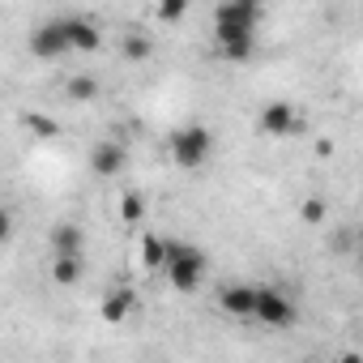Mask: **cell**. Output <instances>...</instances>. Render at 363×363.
<instances>
[{
	"instance_id": "9c48e42d",
	"label": "cell",
	"mask_w": 363,
	"mask_h": 363,
	"mask_svg": "<svg viewBox=\"0 0 363 363\" xmlns=\"http://www.w3.org/2000/svg\"><path fill=\"white\" fill-rule=\"evenodd\" d=\"M65 30H69V43L73 52H99L103 48V35L90 18H65Z\"/></svg>"
},
{
	"instance_id": "d6986e66",
	"label": "cell",
	"mask_w": 363,
	"mask_h": 363,
	"mask_svg": "<svg viewBox=\"0 0 363 363\" xmlns=\"http://www.w3.org/2000/svg\"><path fill=\"white\" fill-rule=\"evenodd\" d=\"M184 13H189V0H158V22L175 26V22H184Z\"/></svg>"
},
{
	"instance_id": "52a82bcc",
	"label": "cell",
	"mask_w": 363,
	"mask_h": 363,
	"mask_svg": "<svg viewBox=\"0 0 363 363\" xmlns=\"http://www.w3.org/2000/svg\"><path fill=\"white\" fill-rule=\"evenodd\" d=\"M257 291L261 286H248V282H231L218 291V308L227 316H240V320H257Z\"/></svg>"
},
{
	"instance_id": "7c38bea8",
	"label": "cell",
	"mask_w": 363,
	"mask_h": 363,
	"mask_svg": "<svg viewBox=\"0 0 363 363\" xmlns=\"http://www.w3.org/2000/svg\"><path fill=\"white\" fill-rule=\"evenodd\" d=\"M52 282H56V286H77V282H82V257L56 252V257H52Z\"/></svg>"
},
{
	"instance_id": "277c9868",
	"label": "cell",
	"mask_w": 363,
	"mask_h": 363,
	"mask_svg": "<svg viewBox=\"0 0 363 363\" xmlns=\"http://www.w3.org/2000/svg\"><path fill=\"white\" fill-rule=\"evenodd\" d=\"M257 320L269 325V329L295 325V303H291V295L278 291V286H261V291H257Z\"/></svg>"
},
{
	"instance_id": "9a60e30c",
	"label": "cell",
	"mask_w": 363,
	"mask_h": 363,
	"mask_svg": "<svg viewBox=\"0 0 363 363\" xmlns=\"http://www.w3.org/2000/svg\"><path fill=\"white\" fill-rule=\"evenodd\" d=\"M252 35H240V39H223L218 43V52H223V60H231V65H244V60H252Z\"/></svg>"
},
{
	"instance_id": "5bb4252c",
	"label": "cell",
	"mask_w": 363,
	"mask_h": 363,
	"mask_svg": "<svg viewBox=\"0 0 363 363\" xmlns=\"http://www.w3.org/2000/svg\"><path fill=\"white\" fill-rule=\"evenodd\" d=\"M167 265V240H158V235H141V269H162Z\"/></svg>"
},
{
	"instance_id": "603a6c76",
	"label": "cell",
	"mask_w": 363,
	"mask_h": 363,
	"mask_svg": "<svg viewBox=\"0 0 363 363\" xmlns=\"http://www.w3.org/2000/svg\"><path fill=\"white\" fill-rule=\"evenodd\" d=\"M252 5H257V0H252Z\"/></svg>"
},
{
	"instance_id": "e0dca14e",
	"label": "cell",
	"mask_w": 363,
	"mask_h": 363,
	"mask_svg": "<svg viewBox=\"0 0 363 363\" xmlns=\"http://www.w3.org/2000/svg\"><path fill=\"white\" fill-rule=\"evenodd\" d=\"M65 90H69V99H73V103H90V99L99 94V82H94V77H86V73H77V77H69V86H65Z\"/></svg>"
},
{
	"instance_id": "30bf717a",
	"label": "cell",
	"mask_w": 363,
	"mask_h": 363,
	"mask_svg": "<svg viewBox=\"0 0 363 363\" xmlns=\"http://www.w3.org/2000/svg\"><path fill=\"white\" fill-rule=\"evenodd\" d=\"M133 308H137V295H133L128 286H116L111 295H103V320H107V325L128 320V316H133Z\"/></svg>"
},
{
	"instance_id": "5b68a950",
	"label": "cell",
	"mask_w": 363,
	"mask_h": 363,
	"mask_svg": "<svg viewBox=\"0 0 363 363\" xmlns=\"http://www.w3.org/2000/svg\"><path fill=\"white\" fill-rule=\"evenodd\" d=\"M69 52H73V43H69L65 18L43 22V26L30 35V56H35V60H60V56H69Z\"/></svg>"
},
{
	"instance_id": "3957f363",
	"label": "cell",
	"mask_w": 363,
	"mask_h": 363,
	"mask_svg": "<svg viewBox=\"0 0 363 363\" xmlns=\"http://www.w3.org/2000/svg\"><path fill=\"white\" fill-rule=\"evenodd\" d=\"M252 30H257V5H252V0H223V5L214 9V35H218V43L252 35Z\"/></svg>"
},
{
	"instance_id": "8fae6325",
	"label": "cell",
	"mask_w": 363,
	"mask_h": 363,
	"mask_svg": "<svg viewBox=\"0 0 363 363\" xmlns=\"http://www.w3.org/2000/svg\"><path fill=\"white\" fill-rule=\"evenodd\" d=\"M82 248H86V231H82L77 223H56V227H52V257H56V252L82 257Z\"/></svg>"
},
{
	"instance_id": "7402d4cb",
	"label": "cell",
	"mask_w": 363,
	"mask_h": 363,
	"mask_svg": "<svg viewBox=\"0 0 363 363\" xmlns=\"http://www.w3.org/2000/svg\"><path fill=\"white\" fill-rule=\"evenodd\" d=\"M359 257H363V231H359Z\"/></svg>"
},
{
	"instance_id": "ffe728a7",
	"label": "cell",
	"mask_w": 363,
	"mask_h": 363,
	"mask_svg": "<svg viewBox=\"0 0 363 363\" xmlns=\"http://www.w3.org/2000/svg\"><path fill=\"white\" fill-rule=\"evenodd\" d=\"M299 218H303L308 227H320V223H325V201H320V197H308V201L299 206Z\"/></svg>"
},
{
	"instance_id": "ac0fdd59",
	"label": "cell",
	"mask_w": 363,
	"mask_h": 363,
	"mask_svg": "<svg viewBox=\"0 0 363 363\" xmlns=\"http://www.w3.org/2000/svg\"><path fill=\"white\" fill-rule=\"evenodd\" d=\"M26 128L35 133V137H43V141H52V137H60V124L48 116V111H30L26 116Z\"/></svg>"
},
{
	"instance_id": "6da1fadb",
	"label": "cell",
	"mask_w": 363,
	"mask_h": 363,
	"mask_svg": "<svg viewBox=\"0 0 363 363\" xmlns=\"http://www.w3.org/2000/svg\"><path fill=\"white\" fill-rule=\"evenodd\" d=\"M162 274H167V282L175 291L189 295L206 278V252L193 248V244H184V240H167V265H162Z\"/></svg>"
},
{
	"instance_id": "ba28073f",
	"label": "cell",
	"mask_w": 363,
	"mask_h": 363,
	"mask_svg": "<svg viewBox=\"0 0 363 363\" xmlns=\"http://www.w3.org/2000/svg\"><path fill=\"white\" fill-rule=\"evenodd\" d=\"M124 162H128V154H124L120 141H94V145H90V171H94V175L111 179V175L124 171Z\"/></svg>"
},
{
	"instance_id": "4fadbf2b",
	"label": "cell",
	"mask_w": 363,
	"mask_h": 363,
	"mask_svg": "<svg viewBox=\"0 0 363 363\" xmlns=\"http://www.w3.org/2000/svg\"><path fill=\"white\" fill-rule=\"evenodd\" d=\"M120 56H124L128 65H145V60L154 56V43H150V35H141V30H128V35L120 39Z\"/></svg>"
},
{
	"instance_id": "44dd1931",
	"label": "cell",
	"mask_w": 363,
	"mask_h": 363,
	"mask_svg": "<svg viewBox=\"0 0 363 363\" xmlns=\"http://www.w3.org/2000/svg\"><path fill=\"white\" fill-rule=\"evenodd\" d=\"M316 154H320V158H329V154H333V141H329V137H320V141H316Z\"/></svg>"
},
{
	"instance_id": "7a4b0ae2",
	"label": "cell",
	"mask_w": 363,
	"mask_h": 363,
	"mask_svg": "<svg viewBox=\"0 0 363 363\" xmlns=\"http://www.w3.org/2000/svg\"><path fill=\"white\" fill-rule=\"evenodd\" d=\"M167 150H171V162H175V167L197 171V167H206V162L214 158V133H210L206 124H184V128L171 133Z\"/></svg>"
},
{
	"instance_id": "8992f818",
	"label": "cell",
	"mask_w": 363,
	"mask_h": 363,
	"mask_svg": "<svg viewBox=\"0 0 363 363\" xmlns=\"http://www.w3.org/2000/svg\"><path fill=\"white\" fill-rule=\"evenodd\" d=\"M299 124H303V116H299L291 103H282V99L265 103L261 116H257V128H261L265 137H291V133H299Z\"/></svg>"
},
{
	"instance_id": "2e32d148",
	"label": "cell",
	"mask_w": 363,
	"mask_h": 363,
	"mask_svg": "<svg viewBox=\"0 0 363 363\" xmlns=\"http://www.w3.org/2000/svg\"><path fill=\"white\" fill-rule=\"evenodd\" d=\"M120 218H124L128 227H137V223L145 218V197H141L137 189H128V193H120Z\"/></svg>"
}]
</instances>
